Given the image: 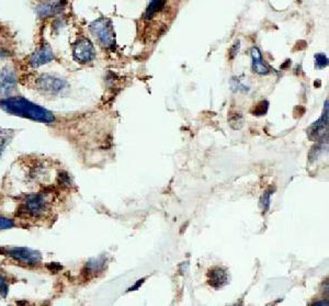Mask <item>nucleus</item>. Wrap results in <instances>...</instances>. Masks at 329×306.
<instances>
[{
	"instance_id": "2eb2a0df",
	"label": "nucleus",
	"mask_w": 329,
	"mask_h": 306,
	"mask_svg": "<svg viewBox=\"0 0 329 306\" xmlns=\"http://www.w3.org/2000/svg\"><path fill=\"white\" fill-rule=\"evenodd\" d=\"M268 108H269V102L268 101H261L259 102V104H258L256 106V108L254 109V115H257V116H259V115H264L265 113H267L268 111Z\"/></svg>"
},
{
	"instance_id": "4468645a",
	"label": "nucleus",
	"mask_w": 329,
	"mask_h": 306,
	"mask_svg": "<svg viewBox=\"0 0 329 306\" xmlns=\"http://www.w3.org/2000/svg\"><path fill=\"white\" fill-rule=\"evenodd\" d=\"M230 124L234 130L241 129L242 124H244V119L240 113H233L230 116Z\"/></svg>"
},
{
	"instance_id": "f3484780",
	"label": "nucleus",
	"mask_w": 329,
	"mask_h": 306,
	"mask_svg": "<svg viewBox=\"0 0 329 306\" xmlns=\"http://www.w3.org/2000/svg\"><path fill=\"white\" fill-rule=\"evenodd\" d=\"M270 197H271V193L265 192L263 193V195L260 199V207L263 212H267L270 208Z\"/></svg>"
},
{
	"instance_id": "f03ea898",
	"label": "nucleus",
	"mask_w": 329,
	"mask_h": 306,
	"mask_svg": "<svg viewBox=\"0 0 329 306\" xmlns=\"http://www.w3.org/2000/svg\"><path fill=\"white\" fill-rule=\"evenodd\" d=\"M0 254L26 266H37L42 260L41 253L29 247L6 246L0 248Z\"/></svg>"
},
{
	"instance_id": "6ab92c4d",
	"label": "nucleus",
	"mask_w": 329,
	"mask_h": 306,
	"mask_svg": "<svg viewBox=\"0 0 329 306\" xmlns=\"http://www.w3.org/2000/svg\"><path fill=\"white\" fill-rule=\"evenodd\" d=\"M315 60H316V66L318 68H325L328 66V58L324 54H316Z\"/></svg>"
},
{
	"instance_id": "f257e3e1",
	"label": "nucleus",
	"mask_w": 329,
	"mask_h": 306,
	"mask_svg": "<svg viewBox=\"0 0 329 306\" xmlns=\"http://www.w3.org/2000/svg\"><path fill=\"white\" fill-rule=\"evenodd\" d=\"M0 108L11 115L25 117L44 124H52L55 121L54 114L25 97H8L0 101Z\"/></svg>"
},
{
	"instance_id": "423d86ee",
	"label": "nucleus",
	"mask_w": 329,
	"mask_h": 306,
	"mask_svg": "<svg viewBox=\"0 0 329 306\" xmlns=\"http://www.w3.org/2000/svg\"><path fill=\"white\" fill-rule=\"evenodd\" d=\"M309 137L312 140H324L328 137V100L325 102L323 115L307 131Z\"/></svg>"
},
{
	"instance_id": "20e7f679",
	"label": "nucleus",
	"mask_w": 329,
	"mask_h": 306,
	"mask_svg": "<svg viewBox=\"0 0 329 306\" xmlns=\"http://www.w3.org/2000/svg\"><path fill=\"white\" fill-rule=\"evenodd\" d=\"M91 33L104 48H112L115 44V35L112 23L107 18H100L90 26Z\"/></svg>"
},
{
	"instance_id": "1a4fd4ad",
	"label": "nucleus",
	"mask_w": 329,
	"mask_h": 306,
	"mask_svg": "<svg viewBox=\"0 0 329 306\" xmlns=\"http://www.w3.org/2000/svg\"><path fill=\"white\" fill-rule=\"evenodd\" d=\"M65 0H46L36 7V13L41 18H49L57 14L65 7Z\"/></svg>"
},
{
	"instance_id": "0eeeda50",
	"label": "nucleus",
	"mask_w": 329,
	"mask_h": 306,
	"mask_svg": "<svg viewBox=\"0 0 329 306\" xmlns=\"http://www.w3.org/2000/svg\"><path fill=\"white\" fill-rule=\"evenodd\" d=\"M66 81L60 78L54 77L52 75H42L37 80V87L44 92L48 93H58L65 88Z\"/></svg>"
},
{
	"instance_id": "6e6552de",
	"label": "nucleus",
	"mask_w": 329,
	"mask_h": 306,
	"mask_svg": "<svg viewBox=\"0 0 329 306\" xmlns=\"http://www.w3.org/2000/svg\"><path fill=\"white\" fill-rule=\"evenodd\" d=\"M17 86V77L13 70L5 68L0 73V98H8Z\"/></svg>"
},
{
	"instance_id": "f8f14e48",
	"label": "nucleus",
	"mask_w": 329,
	"mask_h": 306,
	"mask_svg": "<svg viewBox=\"0 0 329 306\" xmlns=\"http://www.w3.org/2000/svg\"><path fill=\"white\" fill-rule=\"evenodd\" d=\"M252 57H253V69L254 72L259 75H267L270 73L269 67L262 62L261 53L257 48L252 50Z\"/></svg>"
},
{
	"instance_id": "dca6fc26",
	"label": "nucleus",
	"mask_w": 329,
	"mask_h": 306,
	"mask_svg": "<svg viewBox=\"0 0 329 306\" xmlns=\"http://www.w3.org/2000/svg\"><path fill=\"white\" fill-rule=\"evenodd\" d=\"M8 292H9V285H8L7 279L5 278L2 271H0V295L3 297H6Z\"/></svg>"
},
{
	"instance_id": "7ed1b4c3",
	"label": "nucleus",
	"mask_w": 329,
	"mask_h": 306,
	"mask_svg": "<svg viewBox=\"0 0 329 306\" xmlns=\"http://www.w3.org/2000/svg\"><path fill=\"white\" fill-rule=\"evenodd\" d=\"M50 200L48 194L44 193H34L30 194L23 200L20 206V212L22 214L31 216V217H38L44 212L49 209Z\"/></svg>"
},
{
	"instance_id": "39448f33",
	"label": "nucleus",
	"mask_w": 329,
	"mask_h": 306,
	"mask_svg": "<svg viewBox=\"0 0 329 306\" xmlns=\"http://www.w3.org/2000/svg\"><path fill=\"white\" fill-rule=\"evenodd\" d=\"M73 56L77 63L87 64L96 57L95 46L87 38H80L74 44Z\"/></svg>"
},
{
	"instance_id": "412c9836",
	"label": "nucleus",
	"mask_w": 329,
	"mask_h": 306,
	"mask_svg": "<svg viewBox=\"0 0 329 306\" xmlns=\"http://www.w3.org/2000/svg\"><path fill=\"white\" fill-rule=\"evenodd\" d=\"M239 48H240V44H239V41L235 43L233 45V48L231 49V58H234L235 56H236V55L238 54V51H239Z\"/></svg>"
},
{
	"instance_id": "aec40b11",
	"label": "nucleus",
	"mask_w": 329,
	"mask_h": 306,
	"mask_svg": "<svg viewBox=\"0 0 329 306\" xmlns=\"http://www.w3.org/2000/svg\"><path fill=\"white\" fill-rule=\"evenodd\" d=\"M8 132L9 131H0V155H2V152L4 151L6 144L8 143V140H9Z\"/></svg>"
},
{
	"instance_id": "ddd939ff",
	"label": "nucleus",
	"mask_w": 329,
	"mask_h": 306,
	"mask_svg": "<svg viewBox=\"0 0 329 306\" xmlns=\"http://www.w3.org/2000/svg\"><path fill=\"white\" fill-rule=\"evenodd\" d=\"M164 3H166V0H152L151 4L148 5V7H147L145 18L152 19L156 13L162 9L163 6H164Z\"/></svg>"
},
{
	"instance_id": "9d476101",
	"label": "nucleus",
	"mask_w": 329,
	"mask_h": 306,
	"mask_svg": "<svg viewBox=\"0 0 329 306\" xmlns=\"http://www.w3.org/2000/svg\"><path fill=\"white\" fill-rule=\"evenodd\" d=\"M54 59V53L49 45H42L38 48L30 58V64L33 67H40L42 65L48 64Z\"/></svg>"
},
{
	"instance_id": "4be33fe9",
	"label": "nucleus",
	"mask_w": 329,
	"mask_h": 306,
	"mask_svg": "<svg viewBox=\"0 0 329 306\" xmlns=\"http://www.w3.org/2000/svg\"><path fill=\"white\" fill-rule=\"evenodd\" d=\"M144 281H145V279H140V280H138V281H137V283H136L134 287H132V288H130V289H129V291H135L136 289H138L140 285H142V284L144 283Z\"/></svg>"
},
{
	"instance_id": "a211bd4d",
	"label": "nucleus",
	"mask_w": 329,
	"mask_h": 306,
	"mask_svg": "<svg viewBox=\"0 0 329 306\" xmlns=\"http://www.w3.org/2000/svg\"><path fill=\"white\" fill-rule=\"evenodd\" d=\"M13 226H14L13 219L7 218V217H4V216H0V231L12 229Z\"/></svg>"
},
{
	"instance_id": "9b49d317",
	"label": "nucleus",
	"mask_w": 329,
	"mask_h": 306,
	"mask_svg": "<svg viewBox=\"0 0 329 306\" xmlns=\"http://www.w3.org/2000/svg\"><path fill=\"white\" fill-rule=\"evenodd\" d=\"M208 280L209 284L214 289H221L227 284L229 282V276H227V271L221 267H214V268L210 269L208 273Z\"/></svg>"
}]
</instances>
